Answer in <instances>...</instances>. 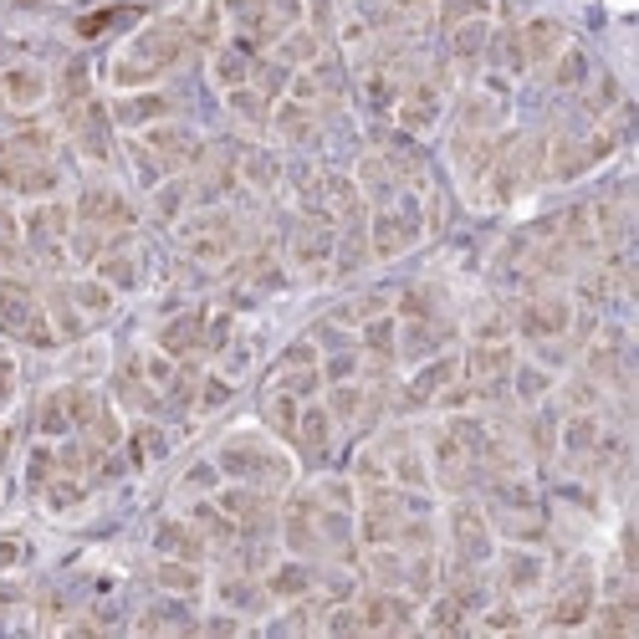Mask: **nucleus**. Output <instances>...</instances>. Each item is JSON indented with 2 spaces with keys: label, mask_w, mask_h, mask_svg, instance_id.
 <instances>
[{
  "label": "nucleus",
  "mask_w": 639,
  "mask_h": 639,
  "mask_svg": "<svg viewBox=\"0 0 639 639\" xmlns=\"http://www.w3.org/2000/svg\"><path fill=\"white\" fill-rule=\"evenodd\" d=\"M189 32L185 21H153L149 32H138L128 47H123V57L113 62V77H119L123 87L134 83H153V77H164L174 62H180V51H185Z\"/></svg>",
  "instance_id": "f257e3e1"
},
{
  "label": "nucleus",
  "mask_w": 639,
  "mask_h": 639,
  "mask_svg": "<svg viewBox=\"0 0 639 639\" xmlns=\"http://www.w3.org/2000/svg\"><path fill=\"white\" fill-rule=\"evenodd\" d=\"M220 471L236 476V481H246V487H261V481L277 487V481L292 476V466H286L277 451H267L261 440L236 435V440H225V445H220Z\"/></svg>",
  "instance_id": "f03ea898"
},
{
  "label": "nucleus",
  "mask_w": 639,
  "mask_h": 639,
  "mask_svg": "<svg viewBox=\"0 0 639 639\" xmlns=\"http://www.w3.org/2000/svg\"><path fill=\"white\" fill-rule=\"evenodd\" d=\"M0 322L16 337L36 343V348H51V337H57L47 328V312L36 303V292L26 282H16V277H0Z\"/></svg>",
  "instance_id": "7ed1b4c3"
},
{
  "label": "nucleus",
  "mask_w": 639,
  "mask_h": 639,
  "mask_svg": "<svg viewBox=\"0 0 639 639\" xmlns=\"http://www.w3.org/2000/svg\"><path fill=\"white\" fill-rule=\"evenodd\" d=\"M180 241H185V251L195 256V261H231V251H236V220L220 216V210H205V216L185 220L180 225Z\"/></svg>",
  "instance_id": "20e7f679"
},
{
  "label": "nucleus",
  "mask_w": 639,
  "mask_h": 639,
  "mask_svg": "<svg viewBox=\"0 0 639 639\" xmlns=\"http://www.w3.org/2000/svg\"><path fill=\"white\" fill-rule=\"evenodd\" d=\"M573 322V303L568 297H557V292H538V297H527L521 312L512 318L521 337H532V343H548V337H563Z\"/></svg>",
  "instance_id": "39448f33"
},
{
  "label": "nucleus",
  "mask_w": 639,
  "mask_h": 639,
  "mask_svg": "<svg viewBox=\"0 0 639 639\" xmlns=\"http://www.w3.org/2000/svg\"><path fill=\"white\" fill-rule=\"evenodd\" d=\"M512 364H517V354H512V343L506 337H496V343H476L471 354H466V389L471 394H502L506 379H512Z\"/></svg>",
  "instance_id": "423d86ee"
},
{
  "label": "nucleus",
  "mask_w": 639,
  "mask_h": 639,
  "mask_svg": "<svg viewBox=\"0 0 639 639\" xmlns=\"http://www.w3.org/2000/svg\"><path fill=\"white\" fill-rule=\"evenodd\" d=\"M21 236H26V246H36L41 256L51 251H62L72 236V216H67V205H32L26 210V220H21Z\"/></svg>",
  "instance_id": "0eeeda50"
},
{
  "label": "nucleus",
  "mask_w": 639,
  "mask_h": 639,
  "mask_svg": "<svg viewBox=\"0 0 639 639\" xmlns=\"http://www.w3.org/2000/svg\"><path fill=\"white\" fill-rule=\"evenodd\" d=\"M415 241H420V216H415V210H389V205H379L373 231H369V251L400 256V251H409Z\"/></svg>",
  "instance_id": "6e6552de"
},
{
  "label": "nucleus",
  "mask_w": 639,
  "mask_h": 639,
  "mask_svg": "<svg viewBox=\"0 0 639 639\" xmlns=\"http://www.w3.org/2000/svg\"><path fill=\"white\" fill-rule=\"evenodd\" d=\"M77 220L93 225V231H123V225H134V210H128V200H123L119 189L93 185V189H83V200H77Z\"/></svg>",
  "instance_id": "1a4fd4ad"
},
{
  "label": "nucleus",
  "mask_w": 639,
  "mask_h": 639,
  "mask_svg": "<svg viewBox=\"0 0 639 639\" xmlns=\"http://www.w3.org/2000/svg\"><path fill=\"white\" fill-rule=\"evenodd\" d=\"M451 542H455V557H460L466 568H476V563L491 553V527H487V517H481L476 506L460 502L451 512Z\"/></svg>",
  "instance_id": "9d476101"
},
{
  "label": "nucleus",
  "mask_w": 639,
  "mask_h": 639,
  "mask_svg": "<svg viewBox=\"0 0 639 639\" xmlns=\"http://www.w3.org/2000/svg\"><path fill=\"white\" fill-rule=\"evenodd\" d=\"M358 624L364 629H415V609L394 589H373L358 599Z\"/></svg>",
  "instance_id": "9b49d317"
},
{
  "label": "nucleus",
  "mask_w": 639,
  "mask_h": 639,
  "mask_svg": "<svg viewBox=\"0 0 639 639\" xmlns=\"http://www.w3.org/2000/svg\"><path fill=\"white\" fill-rule=\"evenodd\" d=\"M138 144H144V149H149L164 169H180V164H189V159L200 153L195 134H189V128H174V123H149Z\"/></svg>",
  "instance_id": "f8f14e48"
},
{
  "label": "nucleus",
  "mask_w": 639,
  "mask_h": 639,
  "mask_svg": "<svg viewBox=\"0 0 639 639\" xmlns=\"http://www.w3.org/2000/svg\"><path fill=\"white\" fill-rule=\"evenodd\" d=\"M0 189H11V195H47V189H57V169L36 164L26 153H5L0 159Z\"/></svg>",
  "instance_id": "ddd939ff"
},
{
  "label": "nucleus",
  "mask_w": 639,
  "mask_h": 639,
  "mask_svg": "<svg viewBox=\"0 0 639 639\" xmlns=\"http://www.w3.org/2000/svg\"><path fill=\"white\" fill-rule=\"evenodd\" d=\"M0 93H5V102L11 108H36V102H47V93H51V83H47V72L41 67H32V62H16V67H5L0 72Z\"/></svg>",
  "instance_id": "4468645a"
},
{
  "label": "nucleus",
  "mask_w": 639,
  "mask_h": 639,
  "mask_svg": "<svg viewBox=\"0 0 639 639\" xmlns=\"http://www.w3.org/2000/svg\"><path fill=\"white\" fill-rule=\"evenodd\" d=\"M563 47H568V32H563V21L532 16L527 26H521V51H527V62H553Z\"/></svg>",
  "instance_id": "2eb2a0df"
},
{
  "label": "nucleus",
  "mask_w": 639,
  "mask_h": 639,
  "mask_svg": "<svg viewBox=\"0 0 639 639\" xmlns=\"http://www.w3.org/2000/svg\"><path fill=\"white\" fill-rule=\"evenodd\" d=\"M589 614H593V578L589 573H578L568 589L557 593V604H553L548 619H553L557 629H573V624H589Z\"/></svg>",
  "instance_id": "dca6fc26"
},
{
  "label": "nucleus",
  "mask_w": 639,
  "mask_h": 639,
  "mask_svg": "<svg viewBox=\"0 0 639 639\" xmlns=\"http://www.w3.org/2000/svg\"><path fill=\"white\" fill-rule=\"evenodd\" d=\"M159 348L169 358H189L205 348V312H185V318H174L159 328Z\"/></svg>",
  "instance_id": "f3484780"
},
{
  "label": "nucleus",
  "mask_w": 639,
  "mask_h": 639,
  "mask_svg": "<svg viewBox=\"0 0 639 639\" xmlns=\"http://www.w3.org/2000/svg\"><path fill=\"white\" fill-rule=\"evenodd\" d=\"M72 134H77L87 159H108V108H98V102H77Z\"/></svg>",
  "instance_id": "a211bd4d"
},
{
  "label": "nucleus",
  "mask_w": 639,
  "mask_h": 639,
  "mask_svg": "<svg viewBox=\"0 0 639 639\" xmlns=\"http://www.w3.org/2000/svg\"><path fill=\"white\" fill-rule=\"evenodd\" d=\"M216 502H220V512H225V517L236 521V527H261V521L271 517L267 496H261L256 487H246V481H241V487H231V491H220Z\"/></svg>",
  "instance_id": "6ab92c4d"
},
{
  "label": "nucleus",
  "mask_w": 639,
  "mask_h": 639,
  "mask_svg": "<svg viewBox=\"0 0 639 639\" xmlns=\"http://www.w3.org/2000/svg\"><path fill=\"white\" fill-rule=\"evenodd\" d=\"M394 113H400V123L409 128V134H420V128H430V123L440 119V87L420 83V87H409L400 102H394Z\"/></svg>",
  "instance_id": "aec40b11"
},
{
  "label": "nucleus",
  "mask_w": 639,
  "mask_h": 639,
  "mask_svg": "<svg viewBox=\"0 0 639 639\" xmlns=\"http://www.w3.org/2000/svg\"><path fill=\"white\" fill-rule=\"evenodd\" d=\"M169 108H174V102H169L164 93H138V98H119L113 119H119L123 128H149V123L169 119Z\"/></svg>",
  "instance_id": "412c9836"
},
{
  "label": "nucleus",
  "mask_w": 639,
  "mask_h": 639,
  "mask_svg": "<svg viewBox=\"0 0 639 639\" xmlns=\"http://www.w3.org/2000/svg\"><path fill=\"white\" fill-rule=\"evenodd\" d=\"M297 445H303V455H322L328 451V440H333V415L328 409H318V404H307L303 415H297Z\"/></svg>",
  "instance_id": "4be33fe9"
},
{
  "label": "nucleus",
  "mask_w": 639,
  "mask_h": 639,
  "mask_svg": "<svg viewBox=\"0 0 639 639\" xmlns=\"http://www.w3.org/2000/svg\"><path fill=\"white\" fill-rule=\"evenodd\" d=\"M328 251H333V231L303 220L297 236H292V261H297V267H318V261H328Z\"/></svg>",
  "instance_id": "5701e85b"
},
{
  "label": "nucleus",
  "mask_w": 639,
  "mask_h": 639,
  "mask_svg": "<svg viewBox=\"0 0 639 639\" xmlns=\"http://www.w3.org/2000/svg\"><path fill=\"white\" fill-rule=\"evenodd\" d=\"M502 119H506L502 98H491V93H471L466 108H460V134H487V128H496Z\"/></svg>",
  "instance_id": "b1692460"
},
{
  "label": "nucleus",
  "mask_w": 639,
  "mask_h": 639,
  "mask_svg": "<svg viewBox=\"0 0 639 639\" xmlns=\"http://www.w3.org/2000/svg\"><path fill=\"white\" fill-rule=\"evenodd\" d=\"M153 542H159V553L164 557H189V563L205 553V538L195 532V521H164Z\"/></svg>",
  "instance_id": "393cba45"
},
{
  "label": "nucleus",
  "mask_w": 639,
  "mask_h": 639,
  "mask_svg": "<svg viewBox=\"0 0 639 639\" xmlns=\"http://www.w3.org/2000/svg\"><path fill=\"white\" fill-rule=\"evenodd\" d=\"M542 557L538 553H527V548H517V553H506V563H502V578H506V589L512 593H532L542 583Z\"/></svg>",
  "instance_id": "a878e982"
},
{
  "label": "nucleus",
  "mask_w": 639,
  "mask_h": 639,
  "mask_svg": "<svg viewBox=\"0 0 639 639\" xmlns=\"http://www.w3.org/2000/svg\"><path fill=\"white\" fill-rule=\"evenodd\" d=\"M354 185L364 189L373 205H389L394 200V189H400V180H394V164H389V159H364V169H358Z\"/></svg>",
  "instance_id": "bb28decb"
},
{
  "label": "nucleus",
  "mask_w": 639,
  "mask_h": 639,
  "mask_svg": "<svg viewBox=\"0 0 639 639\" xmlns=\"http://www.w3.org/2000/svg\"><path fill=\"white\" fill-rule=\"evenodd\" d=\"M455 358H440V364H430V369L415 373V384H409V394H404V404H430L440 400V389H445V379H455Z\"/></svg>",
  "instance_id": "cd10ccee"
},
{
  "label": "nucleus",
  "mask_w": 639,
  "mask_h": 639,
  "mask_svg": "<svg viewBox=\"0 0 639 639\" xmlns=\"http://www.w3.org/2000/svg\"><path fill=\"white\" fill-rule=\"evenodd\" d=\"M67 297L83 307L87 322H93V318H108V312H113V286L102 282V277H98V282H72Z\"/></svg>",
  "instance_id": "c85d7f7f"
},
{
  "label": "nucleus",
  "mask_w": 639,
  "mask_h": 639,
  "mask_svg": "<svg viewBox=\"0 0 639 639\" xmlns=\"http://www.w3.org/2000/svg\"><path fill=\"white\" fill-rule=\"evenodd\" d=\"M389 476L394 481H404V487H425L430 481V471H425V455L415 451V445H389Z\"/></svg>",
  "instance_id": "c756f323"
},
{
  "label": "nucleus",
  "mask_w": 639,
  "mask_h": 639,
  "mask_svg": "<svg viewBox=\"0 0 639 639\" xmlns=\"http://www.w3.org/2000/svg\"><path fill=\"white\" fill-rule=\"evenodd\" d=\"M271 123H277V134H282V138H292V144H307V138L318 134V128H312V108H307V102H297V98H292V102H282V108H277V119H271Z\"/></svg>",
  "instance_id": "7c9ffc66"
},
{
  "label": "nucleus",
  "mask_w": 639,
  "mask_h": 639,
  "mask_svg": "<svg viewBox=\"0 0 639 639\" xmlns=\"http://www.w3.org/2000/svg\"><path fill=\"white\" fill-rule=\"evenodd\" d=\"M563 445H568V455H599L604 430H599V420H593V415H573L568 430H563Z\"/></svg>",
  "instance_id": "2f4dec72"
},
{
  "label": "nucleus",
  "mask_w": 639,
  "mask_h": 639,
  "mask_svg": "<svg viewBox=\"0 0 639 639\" xmlns=\"http://www.w3.org/2000/svg\"><path fill=\"white\" fill-rule=\"evenodd\" d=\"M307 589H312V568H303V563H282L267 578V599H297Z\"/></svg>",
  "instance_id": "473e14b6"
},
{
  "label": "nucleus",
  "mask_w": 639,
  "mask_h": 639,
  "mask_svg": "<svg viewBox=\"0 0 639 639\" xmlns=\"http://www.w3.org/2000/svg\"><path fill=\"white\" fill-rule=\"evenodd\" d=\"M277 57H282V67H297V62H318V32H303V26H292V32L277 41Z\"/></svg>",
  "instance_id": "72a5a7b5"
},
{
  "label": "nucleus",
  "mask_w": 639,
  "mask_h": 639,
  "mask_svg": "<svg viewBox=\"0 0 639 639\" xmlns=\"http://www.w3.org/2000/svg\"><path fill=\"white\" fill-rule=\"evenodd\" d=\"M231 113H236L241 123H267L271 119V98L267 93H256V87H231Z\"/></svg>",
  "instance_id": "f704fd0d"
},
{
  "label": "nucleus",
  "mask_w": 639,
  "mask_h": 639,
  "mask_svg": "<svg viewBox=\"0 0 639 639\" xmlns=\"http://www.w3.org/2000/svg\"><path fill=\"white\" fill-rule=\"evenodd\" d=\"M451 47H455V57H460V62H476V57L487 51V16L451 26Z\"/></svg>",
  "instance_id": "c9c22d12"
},
{
  "label": "nucleus",
  "mask_w": 639,
  "mask_h": 639,
  "mask_svg": "<svg viewBox=\"0 0 639 639\" xmlns=\"http://www.w3.org/2000/svg\"><path fill=\"white\" fill-rule=\"evenodd\" d=\"M297 415H303V400H292L286 389H271L267 394V420L282 430V435H292L297 430Z\"/></svg>",
  "instance_id": "e433bc0d"
},
{
  "label": "nucleus",
  "mask_w": 639,
  "mask_h": 639,
  "mask_svg": "<svg viewBox=\"0 0 639 639\" xmlns=\"http://www.w3.org/2000/svg\"><path fill=\"white\" fill-rule=\"evenodd\" d=\"M67 430H72V404H67V389H57L41 404V435H67Z\"/></svg>",
  "instance_id": "4c0bfd02"
},
{
  "label": "nucleus",
  "mask_w": 639,
  "mask_h": 639,
  "mask_svg": "<svg viewBox=\"0 0 639 639\" xmlns=\"http://www.w3.org/2000/svg\"><path fill=\"white\" fill-rule=\"evenodd\" d=\"M394 337H400V328H394V318H369V322H364V348H369V354H379V358H394V348H400Z\"/></svg>",
  "instance_id": "58836bf2"
},
{
  "label": "nucleus",
  "mask_w": 639,
  "mask_h": 639,
  "mask_svg": "<svg viewBox=\"0 0 639 639\" xmlns=\"http://www.w3.org/2000/svg\"><path fill=\"white\" fill-rule=\"evenodd\" d=\"M553 62H557V67H553V83L557 87H578L583 77H589V57H583L578 47H563Z\"/></svg>",
  "instance_id": "ea45409f"
},
{
  "label": "nucleus",
  "mask_w": 639,
  "mask_h": 639,
  "mask_svg": "<svg viewBox=\"0 0 639 639\" xmlns=\"http://www.w3.org/2000/svg\"><path fill=\"white\" fill-rule=\"evenodd\" d=\"M98 277L113 286V292H128V286H138L134 256H102V261H98Z\"/></svg>",
  "instance_id": "a19ab883"
},
{
  "label": "nucleus",
  "mask_w": 639,
  "mask_h": 639,
  "mask_svg": "<svg viewBox=\"0 0 639 639\" xmlns=\"http://www.w3.org/2000/svg\"><path fill=\"white\" fill-rule=\"evenodd\" d=\"M216 83L220 87H246L251 83V62L241 51H216Z\"/></svg>",
  "instance_id": "79ce46f5"
},
{
  "label": "nucleus",
  "mask_w": 639,
  "mask_h": 639,
  "mask_svg": "<svg viewBox=\"0 0 639 639\" xmlns=\"http://www.w3.org/2000/svg\"><path fill=\"white\" fill-rule=\"evenodd\" d=\"M159 583L174 589V593H200V573L189 568V557L185 563H174V557H169V563H159Z\"/></svg>",
  "instance_id": "37998d69"
},
{
  "label": "nucleus",
  "mask_w": 639,
  "mask_h": 639,
  "mask_svg": "<svg viewBox=\"0 0 639 639\" xmlns=\"http://www.w3.org/2000/svg\"><path fill=\"white\" fill-rule=\"evenodd\" d=\"M220 604L256 609V604H267V589H256V583H246V578H225V583H220Z\"/></svg>",
  "instance_id": "c03bdc74"
},
{
  "label": "nucleus",
  "mask_w": 639,
  "mask_h": 639,
  "mask_svg": "<svg viewBox=\"0 0 639 639\" xmlns=\"http://www.w3.org/2000/svg\"><path fill=\"white\" fill-rule=\"evenodd\" d=\"M358 409H364V389L358 384H333V394H328V415H333V420H354Z\"/></svg>",
  "instance_id": "a18cd8bd"
},
{
  "label": "nucleus",
  "mask_w": 639,
  "mask_h": 639,
  "mask_svg": "<svg viewBox=\"0 0 639 639\" xmlns=\"http://www.w3.org/2000/svg\"><path fill=\"white\" fill-rule=\"evenodd\" d=\"M220 32H225V5H220V0H210V5H205L200 11V21H195V41H205V47H216L220 41Z\"/></svg>",
  "instance_id": "49530a36"
},
{
  "label": "nucleus",
  "mask_w": 639,
  "mask_h": 639,
  "mask_svg": "<svg viewBox=\"0 0 639 639\" xmlns=\"http://www.w3.org/2000/svg\"><path fill=\"white\" fill-rule=\"evenodd\" d=\"M512 384H517V394L527 404H538L542 394H548V373H542V369H527V364H512Z\"/></svg>",
  "instance_id": "de8ad7c7"
},
{
  "label": "nucleus",
  "mask_w": 639,
  "mask_h": 639,
  "mask_svg": "<svg viewBox=\"0 0 639 639\" xmlns=\"http://www.w3.org/2000/svg\"><path fill=\"white\" fill-rule=\"evenodd\" d=\"M496 67L502 72H527V51H521V36L517 32H506V36H496Z\"/></svg>",
  "instance_id": "09e8293b"
},
{
  "label": "nucleus",
  "mask_w": 639,
  "mask_h": 639,
  "mask_svg": "<svg viewBox=\"0 0 639 639\" xmlns=\"http://www.w3.org/2000/svg\"><path fill=\"white\" fill-rule=\"evenodd\" d=\"M277 174H282V169H277V159H271V153H246V180H251L256 189H271L277 185Z\"/></svg>",
  "instance_id": "8fccbe9b"
},
{
  "label": "nucleus",
  "mask_w": 639,
  "mask_h": 639,
  "mask_svg": "<svg viewBox=\"0 0 639 639\" xmlns=\"http://www.w3.org/2000/svg\"><path fill=\"white\" fill-rule=\"evenodd\" d=\"M364 256H369L364 231H348V236L337 241V271H358V267H364Z\"/></svg>",
  "instance_id": "3c124183"
},
{
  "label": "nucleus",
  "mask_w": 639,
  "mask_h": 639,
  "mask_svg": "<svg viewBox=\"0 0 639 639\" xmlns=\"http://www.w3.org/2000/svg\"><path fill=\"white\" fill-rule=\"evenodd\" d=\"M16 241H21V220L11 210H0V267L16 261Z\"/></svg>",
  "instance_id": "603ef678"
},
{
  "label": "nucleus",
  "mask_w": 639,
  "mask_h": 639,
  "mask_svg": "<svg viewBox=\"0 0 639 639\" xmlns=\"http://www.w3.org/2000/svg\"><path fill=\"white\" fill-rule=\"evenodd\" d=\"M225 400H231V384H225V379H205L200 384V409H220Z\"/></svg>",
  "instance_id": "864d4df0"
},
{
  "label": "nucleus",
  "mask_w": 639,
  "mask_h": 639,
  "mask_svg": "<svg viewBox=\"0 0 639 639\" xmlns=\"http://www.w3.org/2000/svg\"><path fill=\"white\" fill-rule=\"evenodd\" d=\"M307 21H312V26H307V32H328V26H333V0H307Z\"/></svg>",
  "instance_id": "5fc2aeb1"
},
{
  "label": "nucleus",
  "mask_w": 639,
  "mask_h": 639,
  "mask_svg": "<svg viewBox=\"0 0 639 639\" xmlns=\"http://www.w3.org/2000/svg\"><path fill=\"white\" fill-rule=\"evenodd\" d=\"M11 400H16V364L0 354V409H5Z\"/></svg>",
  "instance_id": "6e6d98bb"
},
{
  "label": "nucleus",
  "mask_w": 639,
  "mask_h": 639,
  "mask_svg": "<svg viewBox=\"0 0 639 639\" xmlns=\"http://www.w3.org/2000/svg\"><path fill=\"white\" fill-rule=\"evenodd\" d=\"M481 624H487V629H517L521 614H517V609H491V614H487Z\"/></svg>",
  "instance_id": "4d7b16f0"
},
{
  "label": "nucleus",
  "mask_w": 639,
  "mask_h": 639,
  "mask_svg": "<svg viewBox=\"0 0 639 639\" xmlns=\"http://www.w3.org/2000/svg\"><path fill=\"white\" fill-rule=\"evenodd\" d=\"M354 369H358V354H343V358H333V364H328V379H337V384H343Z\"/></svg>",
  "instance_id": "13d9d810"
},
{
  "label": "nucleus",
  "mask_w": 639,
  "mask_h": 639,
  "mask_svg": "<svg viewBox=\"0 0 639 639\" xmlns=\"http://www.w3.org/2000/svg\"><path fill=\"white\" fill-rule=\"evenodd\" d=\"M26 553H32V548H26V542H16V538H5V542H0V563H21Z\"/></svg>",
  "instance_id": "bf43d9fd"
},
{
  "label": "nucleus",
  "mask_w": 639,
  "mask_h": 639,
  "mask_svg": "<svg viewBox=\"0 0 639 639\" xmlns=\"http://www.w3.org/2000/svg\"><path fill=\"white\" fill-rule=\"evenodd\" d=\"M394 5H400V11H420L425 0H394Z\"/></svg>",
  "instance_id": "052dcab7"
}]
</instances>
